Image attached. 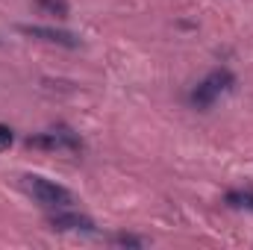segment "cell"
Segmentation results:
<instances>
[{
    "mask_svg": "<svg viewBox=\"0 0 253 250\" xmlns=\"http://www.w3.org/2000/svg\"><path fill=\"white\" fill-rule=\"evenodd\" d=\"M50 227L59 233H65V230H94V221L85 215H77V212H56L50 218Z\"/></svg>",
    "mask_w": 253,
    "mask_h": 250,
    "instance_id": "4",
    "label": "cell"
},
{
    "mask_svg": "<svg viewBox=\"0 0 253 250\" xmlns=\"http://www.w3.org/2000/svg\"><path fill=\"white\" fill-rule=\"evenodd\" d=\"M112 245H118V248H144L147 239H141V236H129V233H118V236H112Z\"/></svg>",
    "mask_w": 253,
    "mask_h": 250,
    "instance_id": "8",
    "label": "cell"
},
{
    "mask_svg": "<svg viewBox=\"0 0 253 250\" xmlns=\"http://www.w3.org/2000/svg\"><path fill=\"white\" fill-rule=\"evenodd\" d=\"M24 36L30 39H39V42H47V44H62V47H77L80 39L74 33H65V30H53V27H33V24H21L18 27Z\"/></svg>",
    "mask_w": 253,
    "mask_h": 250,
    "instance_id": "3",
    "label": "cell"
},
{
    "mask_svg": "<svg viewBox=\"0 0 253 250\" xmlns=\"http://www.w3.org/2000/svg\"><path fill=\"white\" fill-rule=\"evenodd\" d=\"M227 206H233V209H251L253 212V191H227Z\"/></svg>",
    "mask_w": 253,
    "mask_h": 250,
    "instance_id": "7",
    "label": "cell"
},
{
    "mask_svg": "<svg viewBox=\"0 0 253 250\" xmlns=\"http://www.w3.org/2000/svg\"><path fill=\"white\" fill-rule=\"evenodd\" d=\"M200 83H203L215 97H218L221 91H230V88L236 85V74H233L230 68H215V71H209V74H206V80H200Z\"/></svg>",
    "mask_w": 253,
    "mask_h": 250,
    "instance_id": "5",
    "label": "cell"
},
{
    "mask_svg": "<svg viewBox=\"0 0 253 250\" xmlns=\"http://www.w3.org/2000/svg\"><path fill=\"white\" fill-rule=\"evenodd\" d=\"M9 147H12V129L0 124V150H9Z\"/></svg>",
    "mask_w": 253,
    "mask_h": 250,
    "instance_id": "9",
    "label": "cell"
},
{
    "mask_svg": "<svg viewBox=\"0 0 253 250\" xmlns=\"http://www.w3.org/2000/svg\"><path fill=\"white\" fill-rule=\"evenodd\" d=\"M36 9L50 18H68V0H36Z\"/></svg>",
    "mask_w": 253,
    "mask_h": 250,
    "instance_id": "6",
    "label": "cell"
},
{
    "mask_svg": "<svg viewBox=\"0 0 253 250\" xmlns=\"http://www.w3.org/2000/svg\"><path fill=\"white\" fill-rule=\"evenodd\" d=\"M30 147H39V150H68V153H77L83 150V141L71 132V129H50V132H39V135H30L27 138Z\"/></svg>",
    "mask_w": 253,
    "mask_h": 250,
    "instance_id": "2",
    "label": "cell"
},
{
    "mask_svg": "<svg viewBox=\"0 0 253 250\" xmlns=\"http://www.w3.org/2000/svg\"><path fill=\"white\" fill-rule=\"evenodd\" d=\"M24 186H27V191L39 203H44V206H68L74 200L71 191L65 186L53 183V180H44V177H24Z\"/></svg>",
    "mask_w": 253,
    "mask_h": 250,
    "instance_id": "1",
    "label": "cell"
}]
</instances>
